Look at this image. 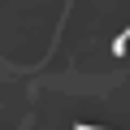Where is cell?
I'll return each instance as SVG.
<instances>
[{"instance_id": "6da1fadb", "label": "cell", "mask_w": 130, "mask_h": 130, "mask_svg": "<svg viewBox=\"0 0 130 130\" xmlns=\"http://www.w3.org/2000/svg\"><path fill=\"white\" fill-rule=\"evenodd\" d=\"M126 39H130V26H126V30H121V35H117V39H113V52H117V56H121V52H126Z\"/></svg>"}]
</instances>
